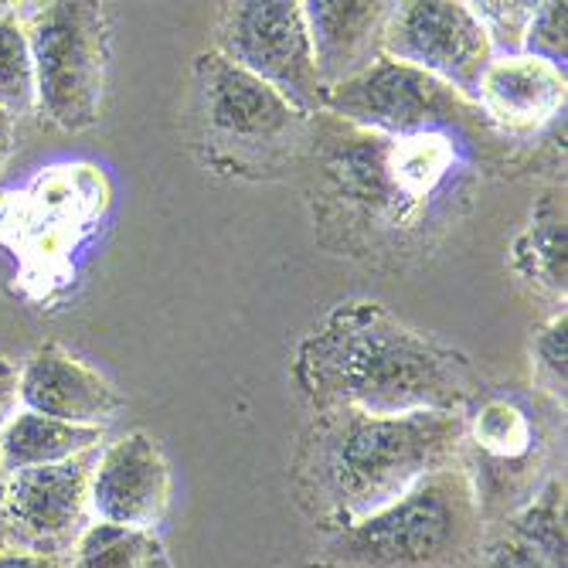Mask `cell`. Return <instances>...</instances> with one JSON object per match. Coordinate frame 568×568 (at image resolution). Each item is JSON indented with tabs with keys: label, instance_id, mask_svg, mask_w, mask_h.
<instances>
[{
	"label": "cell",
	"instance_id": "6da1fadb",
	"mask_svg": "<svg viewBox=\"0 0 568 568\" xmlns=\"http://www.w3.org/2000/svg\"><path fill=\"white\" fill-rule=\"evenodd\" d=\"M327 116V113H321ZM470 140L453 133L378 136L334 116L310 130L314 222L351 255H398L446 229L467 194Z\"/></svg>",
	"mask_w": 568,
	"mask_h": 568
},
{
	"label": "cell",
	"instance_id": "7a4b0ae2",
	"mask_svg": "<svg viewBox=\"0 0 568 568\" xmlns=\"http://www.w3.org/2000/svg\"><path fill=\"white\" fill-rule=\"evenodd\" d=\"M293 378L314 408L365 416L467 412L480 375L459 347L398 321L385 303L331 306L293 354Z\"/></svg>",
	"mask_w": 568,
	"mask_h": 568
},
{
	"label": "cell",
	"instance_id": "3957f363",
	"mask_svg": "<svg viewBox=\"0 0 568 568\" xmlns=\"http://www.w3.org/2000/svg\"><path fill=\"white\" fill-rule=\"evenodd\" d=\"M463 412L365 416L351 408H314L290 480L300 510L327 535L372 518L429 474L459 459Z\"/></svg>",
	"mask_w": 568,
	"mask_h": 568
},
{
	"label": "cell",
	"instance_id": "277c9868",
	"mask_svg": "<svg viewBox=\"0 0 568 568\" xmlns=\"http://www.w3.org/2000/svg\"><path fill=\"white\" fill-rule=\"evenodd\" d=\"M487 521L477 494L453 467L429 474L408 494L327 538L331 568H480Z\"/></svg>",
	"mask_w": 568,
	"mask_h": 568
},
{
	"label": "cell",
	"instance_id": "5b68a950",
	"mask_svg": "<svg viewBox=\"0 0 568 568\" xmlns=\"http://www.w3.org/2000/svg\"><path fill=\"white\" fill-rule=\"evenodd\" d=\"M194 140L204 164L242 178H270L306 158L314 116L219 51L194 59Z\"/></svg>",
	"mask_w": 568,
	"mask_h": 568
},
{
	"label": "cell",
	"instance_id": "8992f818",
	"mask_svg": "<svg viewBox=\"0 0 568 568\" xmlns=\"http://www.w3.org/2000/svg\"><path fill=\"white\" fill-rule=\"evenodd\" d=\"M34 62V110L59 130L99 123L113 51V24L102 4L55 0L21 14Z\"/></svg>",
	"mask_w": 568,
	"mask_h": 568
},
{
	"label": "cell",
	"instance_id": "52a82bcc",
	"mask_svg": "<svg viewBox=\"0 0 568 568\" xmlns=\"http://www.w3.org/2000/svg\"><path fill=\"white\" fill-rule=\"evenodd\" d=\"M548 436L518 395H477L463 412L459 470L467 474L487 528L521 514L541 494Z\"/></svg>",
	"mask_w": 568,
	"mask_h": 568
},
{
	"label": "cell",
	"instance_id": "ba28073f",
	"mask_svg": "<svg viewBox=\"0 0 568 568\" xmlns=\"http://www.w3.org/2000/svg\"><path fill=\"white\" fill-rule=\"evenodd\" d=\"M324 113L347 126L395 140L453 133L474 143L470 133L487 126L470 99H463L439 79L385 55L354 79L334 85L324 99Z\"/></svg>",
	"mask_w": 568,
	"mask_h": 568
},
{
	"label": "cell",
	"instance_id": "9c48e42d",
	"mask_svg": "<svg viewBox=\"0 0 568 568\" xmlns=\"http://www.w3.org/2000/svg\"><path fill=\"white\" fill-rule=\"evenodd\" d=\"M215 51L248 75L273 85L303 113H324L327 89L314 65L303 8L293 0L222 4L215 21Z\"/></svg>",
	"mask_w": 568,
	"mask_h": 568
},
{
	"label": "cell",
	"instance_id": "30bf717a",
	"mask_svg": "<svg viewBox=\"0 0 568 568\" xmlns=\"http://www.w3.org/2000/svg\"><path fill=\"white\" fill-rule=\"evenodd\" d=\"M382 55L439 79L477 106L480 79L494 62V48L470 4L408 0V4H388Z\"/></svg>",
	"mask_w": 568,
	"mask_h": 568
},
{
	"label": "cell",
	"instance_id": "8fae6325",
	"mask_svg": "<svg viewBox=\"0 0 568 568\" xmlns=\"http://www.w3.org/2000/svg\"><path fill=\"white\" fill-rule=\"evenodd\" d=\"M102 449V446H99ZM99 449H89L55 467L14 470L4 494L8 548L44 558H69L82 531L92 525L89 484Z\"/></svg>",
	"mask_w": 568,
	"mask_h": 568
},
{
	"label": "cell",
	"instance_id": "7c38bea8",
	"mask_svg": "<svg viewBox=\"0 0 568 568\" xmlns=\"http://www.w3.org/2000/svg\"><path fill=\"white\" fill-rule=\"evenodd\" d=\"M92 521L153 535L171 507V463L146 433H126L102 446L89 484Z\"/></svg>",
	"mask_w": 568,
	"mask_h": 568
},
{
	"label": "cell",
	"instance_id": "4fadbf2b",
	"mask_svg": "<svg viewBox=\"0 0 568 568\" xmlns=\"http://www.w3.org/2000/svg\"><path fill=\"white\" fill-rule=\"evenodd\" d=\"M18 402L38 416L89 429H106L123 408V395L59 341H44L24 361Z\"/></svg>",
	"mask_w": 568,
	"mask_h": 568
},
{
	"label": "cell",
	"instance_id": "5bb4252c",
	"mask_svg": "<svg viewBox=\"0 0 568 568\" xmlns=\"http://www.w3.org/2000/svg\"><path fill=\"white\" fill-rule=\"evenodd\" d=\"M477 110L500 133H538L565 110V72L531 55L494 59L480 79Z\"/></svg>",
	"mask_w": 568,
	"mask_h": 568
},
{
	"label": "cell",
	"instance_id": "9a60e30c",
	"mask_svg": "<svg viewBox=\"0 0 568 568\" xmlns=\"http://www.w3.org/2000/svg\"><path fill=\"white\" fill-rule=\"evenodd\" d=\"M300 8L327 92L382 59V28L388 18L382 0H306Z\"/></svg>",
	"mask_w": 568,
	"mask_h": 568
},
{
	"label": "cell",
	"instance_id": "2e32d148",
	"mask_svg": "<svg viewBox=\"0 0 568 568\" xmlns=\"http://www.w3.org/2000/svg\"><path fill=\"white\" fill-rule=\"evenodd\" d=\"M480 568H565V518L555 484L504 521V535L484 548Z\"/></svg>",
	"mask_w": 568,
	"mask_h": 568
},
{
	"label": "cell",
	"instance_id": "e0dca14e",
	"mask_svg": "<svg viewBox=\"0 0 568 568\" xmlns=\"http://www.w3.org/2000/svg\"><path fill=\"white\" fill-rule=\"evenodd\" d=\"M106 439V429L72 426L62 419H48L38 412H14L11 423L0 433V463L4 470H34V467H55V463L75 459L89 449H99Z\"/></svg>",
	"mask_w": 568,
	"mask_h": 568
},
{
	"label": "cell",
	"instance_id": "ac0fdd59",
	"mask_svg": "<svg viewBox=\"0 0 568 568\" xmlns=\"http://www.w3.org/2000/svg\"><path fill=\"white\" fill-rule=\"evenodd\" d=\"M510 266L541 293L565 300V187H551L538 197L528 225L510 245Z\"/></svg>",
	"mask_w": 568,
	"mask_h": 568
},
{
	"label": "cell",
	"instance_id": "d6986e66",
	"mask_svg": "<svg viewBox=\"0 0 568 568\" xmlns=\"http://www.w3.org/2000/svg\"><path fill=\"white\" fill-rule=\"evenodd\" d=\"M0 110L21 116L34 110V62L31 44L14 8L0 11Z\"/></svg>",
	"mask_w": 568,
	"mask_h": 568
},
{
	"label": "cell",
	"instance_id": "ffe728a7",
	"mask_svg": "<svg viewBox=\"0 0 568 568\" xmlns=\"http://www.w3.org/2000/svg\"><path fill=\"white\" fill-rule=\"evenodd\" d=\"M565 331H568V314L561 306L548 324L535 331V341H531L535 382L545 395H551L561 405H565V341H568Z\"/></svg>",
	"mask_w": 568,
	"mask_h": 568
},
{
	"label": "cell",
	"instance_id": "44dd1931",
	"mask_svg": "<svg viewBox=\"0 0 568 568\" xmlns=\"http://www.w3.org/2000/svg\"><path fill=\"white\" fill-rule=\"evenodd\" d=\"M474 18L480 21L490 48H494V59H504V55H521L525 51V31H528V21L535 14V4H470Z\"/></svg>",
	"mask_w": 568,
	"mask_h": 568
},
{
	"label": "cell",
	"instance_id": "7402d4cb",
	"mask_svg": "<svg viewBox=\"0 0 568 568\" xmlns=\"http://www.w3.org/2000/svg\"><path fill=\"white\" fill-rule=\"evenodd\" d=\"M521 55L541 59V62L565 72V59H568V48H565V4H558V0L535 4V14H531L528 31H525V51H521Z\"/></svg>",
	"mask_w": 568,
	"mask_h": 568
},
{
	"label": "cell",
	"instance_id": "603a6c76",
	"mask_svg": "<svg viewBox=\"0 0 568 568\" xmlns=\"http://www.w3.org/2000/svg\"><path fill=\"white\" fill-rule=\"evenodd\" d=\"M18 412V368L8 357H0V433Z\"/></svg>",
	"mask_w": 568,
	"mask_h": 568
},
{
	"label": "cell",
	"instance_id": "cb8c5ba5",
	"mask_svg": "<svg viewBox=\"0 0 568 568\" xmlns=\"http://www.w3.org/2000/svg\"><path fill=\"white\" fill-rule=\"evenodd\" d=\"M0 568H72L69 558H44L24 551H0Z\"/></svg>",
	"mask_w": 568,
	"mask_h": 568
},
{
	"label": "cell",
	"instance_id": "d4e9b609",
	"mask_svg": "<svg viewBox=\"0 0 568 568\" xmlns=\"http://www.w3.org/2000/svg\"><path fill=\"white\" fill-rule=\"evenodd\" d=\"M14 146H18V130H14V116L0 110V178H4L11 158H14Z\"/></svg>",
	"mask_w": 568,
	"mask_h": 568
},
{
	"label": "cell",
	"instance_id": "484cf974",
	"mask_svg": "<svg viewBox=\"0 0 568 568\" xmlns=\"http://www.w3.org/2000/svg\"><path fill=\"white\" fill-rule=\"evenodd\" d=\"M140 568H174L171 561H168V555H164V548H161V541L158 538H146V545H143V555H140Z\"/></svg>",
	"mask_w": 568,
	"mask_h": 568
},
{
	"label": "cell",
	"instance_id": "4316f807",
	"mask_svg": "<svg viewBox=\"0 0 568 568\" xmlns=\"http://www.w3.org/2000/svg\"><path fill=\"white\" fill-rule=\"evenodd\" d=\"M8 470H4V463H0V551H11L8 548V531H4V494H8Z\"/></svg>",
	"mask_w": 568,
	"mask_h": 568
},
{
	"label": "cell",
	"instance_id": "83f0119b",
	"mask_svg": "<svg viewBox=\"0 0 568 568\" xmlns=\"http://www.w3.org/2000/svg\"><path fill=\"white\" fill-rule=\"evenodd\" d=\"M140 555H143V551H140ZM140 555H136V558H126V561H120L116 568H140Z\"/></svg>",
	"mask_w": 568,
	"mask_h": 568
},
{
	"label": "cell",
	"instance_id": "f1b7e54d",
	"mask_svg": "<svg viewBox=\"0 0 568 568\" xmlns=\"http://www.w3.org/2000/svg\"><path fill=\"white\" fill-rule=\"evenodd\" d=\"M306 568H331V565H324V561H321V565H306Z\"/></svg>",
	"mask_w": 568,
	"mask_h": 568
}]
</instances>
